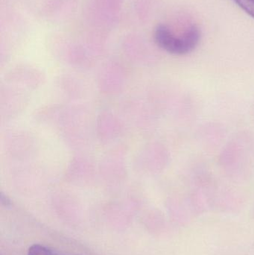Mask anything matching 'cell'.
<instances>
[{
	"label": "cell",
	"instance_id": "7a4b0ae2",
	"mask_svg": "<svg viewBox=\"0 0 254 255\" xmlns=\"http://www.w3.org/2000/svg\"><path fill=\"white\" fill-rule=\"evenodd\" d=\"M233 1L254 19V0H233Z\"/></svg>",
	"mask_w": 254,
	"mask_h": 255
},
{
	"label": "cell",
	"instance_id": "6da1fadb",
	"mask_svg": "<svg viewBox=\"0 0 254 255\" xmlns=\"http://www.w3.org/2000/svg\"><path fill=\"white\" fill-rule=\"evenodd\" d=\"M154 37L161 49L173 55H183L197 47L201 40V31L196 25H191L177 36L167 25H159L155 28Z\"/></svg>",
	"mask_w": 254,
	"mask_h": 255
},
{
	"label": "cell",
	"instance_id": "3957f363",
	"mask_svg": "<svg viewBox=\"0 0 254 255\" xmlns=\"http://www.w3.org/2000/svg\"><path fill=\"white\" fill-rule=\"evenodd\" d=\"M28 255H56L44 246L34 244L28 249Z\"/></svg>",
	"mask_w": 254,
	"mask_h": 255
}]
</instances>
